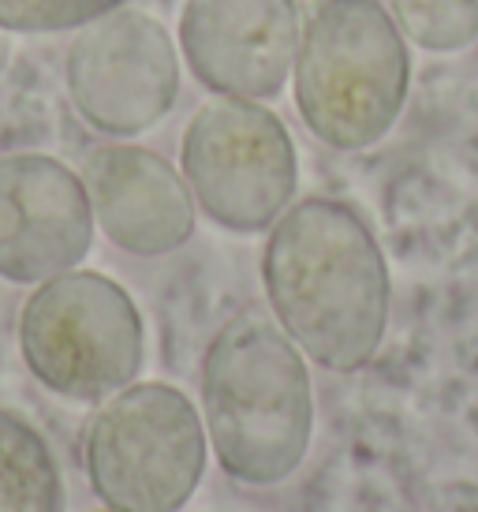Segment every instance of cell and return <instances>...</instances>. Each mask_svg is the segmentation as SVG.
Returning a JSON list of instances; mask_svg holds the SVG:
<instances>
[{
    "label": "cell",
    "instance_id": "cell-3",
    "mask_svg": "<svg viewBox=\"0 0 478 512\" xmlns=\"http://www.w3.org/2000/svg\"><path fill=\"white\" fill-rule=\"evenodd\" d=\"M408 38L378 0H318L303 23L292 86L314 139L366 150L393 131L408 101Z\"/></svg>",
    "mask_w": 478,
    "mask_h": 512
},
{
    "label": "cell",
    "instance_id": "cell-9",
    "mask_svg": "<svg viewBox=\"0 0 478 512\" xmlns=\"http://www.w3.org/2000/svg\"><path fill=\"white\" fill-rule=\"evenodd\" d=\"M296 0H187L180 53L198 83L221 98H277L296 68Z\"/></svg>",
    "mask_w": 478,
    "mask_h": 512
},
{
    "label": "cell",
    "instance_id": "cell-1",
    "mask_svg": "<svg viewBox=\"0 0 478 512\" xmlns=\"http://www.w3.org/2000/svg\"><path fill=\"white\" fill-rule=\"evenodd\" d=\"M262 285L277 326L310 363L352 374L389 329V262L363 214L340 199H303L269 228Z\"/></svg>",
    "mask_w": 478,
    "mask_h": 512
},
{
    "label": "cell",
    "instance_id": "cell-6",
    "mask_svg": "<svg viewBox=\"0 0 478 512\" xmlns=\"http://www.w3.org/2000/svg\"><path fill=\"white\" fill-rule=\"evenodd\" d=\"M180 172L198 210L239 236L277 225L299 187L296 143L284 120L251 98H213L191 116Z\"/></svg>",
    "mask_w": 478,
    "mask_h": 512
},
{
    "label": "cell",
    "instance_id": "cell-2",
    "mask_svg": "<svg viewBox=\"0 0 478 512\" xmlns=\"http://www.w3.org/2000/svg\"><path fill=\"white\" fill-rule=\"evenodd\" d=\"M202 423L232 483L281 486L307 460L314 385L307 356L273 314H232L202 356Z\"/></svg>",
    "mask_w": 478,
    "mask_h": 512
},
{
    "label": "cell",
    "instance_id": "cell-4",
    "mask_svg": "<svg viewBox=\"0 0 478 512\" xmlns=\"http://www.w3.org/2000/svg\"><path fill=\"white\" fill-rule=\"evenodd\" d=\"M19 356L45 393L101 404L139 382L146 326L120 281L79 266L34 285L19 311Z\"/></svg>",
    "mask_w": 478,
    "mask_h": 512
},
{
    "label": "cell",
    "instance_id": "cell-14",
    "mask_svg": "<svg viewBox=\"0 0 478 512\" xmlns=\"http://www.w3.org/2000/svg\"><path fill=\"white\" fill-rule=\"evenodd\" d=\"M105 512H113V509H105Z\"/></svg>",
    "mask_w": 478,
    "mask_h": 512
},
{
    "label": "cell",
    "instance_id": "cell-8",
    "mask_svg": "<svg viewBox=\"0 0 478 512\" xmlns=\"http://www.w3.org/2000/svg\"><path fill=\"white\" fill-rule=\"evenodd\" d=\"M83 176L53 154H0V281L42 285L79 270L94 247Z\"/></svg>",
    "mask_w": 478,
    "mask_h": 512
},
{
    "label": "cell",
    "instance_id": "cell-13",
    "mask_svg": "<svg viewBox=\"0 0 478 512\" xmlns=\"http://www.w3.org/2000/svg\"><path fill=\"white\" fill-rule=\"evenodd\" d=\"M127 0H0V30L8 34H64L83 30Z\"/></svg>",
    "mask_w": 478,
    "mask_h": 512
},
{
    "label": "cell",
    "instance_id": "cell-12",
    "mask_svg": "<svg viewBox=\"0 0 478 512\" xmlns=\"http://www.w3.org/2000/svg\"><path fill=\"white\" fill-rule=\"evenodd\" d=\"M400 34L430 53H456L478 38V0H389Z\"/></svg>",
    "mask_w": 478,
    "mask_h": 512
},
{
    "label": "cell",
    "instance_id": "cell-11",
    "mask_svg": "<svg viewBox=\"0 0 478 512\" xmlns=\"http://www.w3.org/2000/svg\"><path fill=\"white\" fill-rule=\"evenodd\" d=\"M0 512H64V475L45 434L0 404Z\"/></svg>",
    "mask_w": 478,
    "mask_h": 512
},
{
    "label": "cell",
    "instance_id": "cell-7",
    "mask_svg": "<svg viewBox=\"0 0 478 512\" xmlns=\"http://www.w3.org/2000/svg\"><path fill=\"white\" fill-rule=\"evenodd\" d=\"M64 86L75 113L109 139L157 128L180 94V53L161 19L116 8L75 30L64 57Z\"/></svg>",
    "mask_w": 478,
    "mask_h": 512
},
{
    "label": "cell",
    "instance_id": "cell-10",
    "mask_svg": "<svg viewBox=\"0 0 478 512\" xmlns=\"http://www.w3.org/2000/svg\"><path fill=\"white\" fill-rule=\"evenodd\" d=\"M83 187L105 240L135 258H161L195 236V195L183 172L135 143H105L83 161Z\"/></svg>",
    "mask_w": 478,
    "mask_h": 512
},
{
    "label": "cell",
    "instance_id": "cell-5",
    "mask_svg": "<svg viewBox=\"0 0 478 512\" xmlns=\"http://www.w3.org/2000/svg\"><path fill=\"white\" fill-rule=\"evenodd\" d=\"M206 456L202 412L169 382H131L101 400L83 434L86 483L113 512H180Z\"/></svg>",
    "mask_w": 478,
    "mask_h": 512
}]
</instances>
